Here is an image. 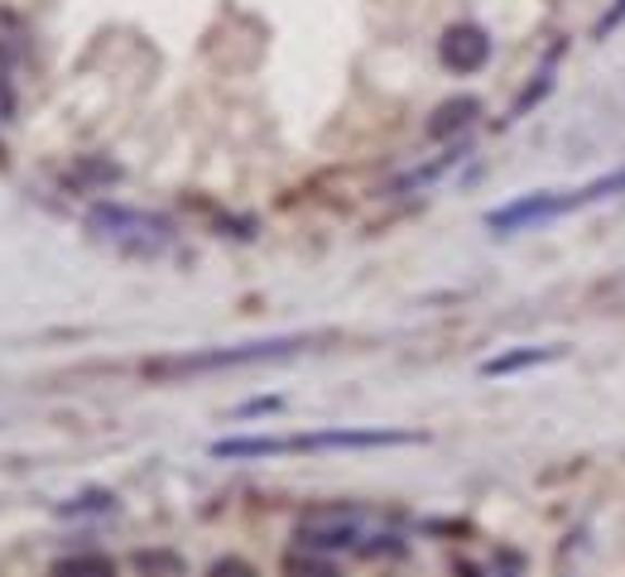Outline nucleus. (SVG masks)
I'll list each match as a JSON object with an SVG mask.
<instances>
[{
	"label": "nucleus",
	"mask_w": 625,
	"mask_h": 577,
	"mask_svg": "<svg viewBox=\"0 0 625 577\" xmlns=\"http://www.w3.org/2000/svg\"><path fill=\"white\" fill-rule=\"evenodd\" d=\"M298 544L304 549H356L361 529L352 519H328V525H298Z\"/></svg>",
	"instance_id": "obj_6"
},
{
	"label": "nucleus",
	"mask_w": 625,
	"mask_h": 577,
	"mask_svg": "<svg viewBox=\"0 0 625 577\" xmlns=\"http://www.w3.org/2000/svg\"><path fill=\"white\" fill-rule=\"evenodd\" d=\"M77 173H83V179H91V183H115V179H121V169L107 164V159H83V164H77Z\"/></svg>",
	"instance_id": "obj_10"
},
{
	"label": "nucleus",
	"mask_w": 625,
	"mask_h": 577,
	"mask_svg": "<svg viewBox=\"0 0 625 577\" xmlns=\"http://www.w3.org/2000/svg\"><path fill=\"white\" fill-rule=\"evenodd\" d=\"M568 212V193H529V198H519L511 207H495L491 217H486V226L501 231V236H511L519 226H535L543 217H559Z\"/></svg>",
	"instance_id": "obj_5"
},
{
	"label": "nucleus",
	"mask_w": 625,
	"mask_h": 577,
	"mask_svg": "<svg viewBox=\"0 0 625 577\" xmlns=\"http://www.w3.org/2000/svg\"><path fill=\"white\" fill-rule=\"evenodd\" d=\"M15 115V97H10V83H5V67H0V121Z\"/></svg>",
	"instance_id": "obj_13"
},
{
	"label": "nucleus",
	"mask_w": 625,
	"mask_h": 577,
	"mask_svg": "<svg viewBox=\"0 0 625 577\" xmlns=\"http://www.w3.org/2000/svg\"><path fill=\"white\" fill-rule=\"evenodd\" d=\"M217 573H250V563H236V558H226V563H217Z\"/></svg>",
	"instance_id": "obj_16"
},
{
	"label": "nucleus",
	"mask_w": 625,
	"mask_h": 577,
	"mask_svg": "<svg viewBox=\"0 0 625 577\" xmlns=\"http://www.w3.org/2000/svg\"><path fill=\"white\" fill-rule=\"evenodd\" d=\"M135 568H164V573H183L179 553H135Z\"/></svg>",
	"instance_id": "obj_11"
},
{
	"label": "nucleus",
	"mask_w": 625,
	"mask_h": 577,
	"mask_svg": "<svg viewBox=\"0 0 625 577\" xmlns=\"http://www.w3.org/2000/svg\"><path fill=\"white\" fill-rule=\"evenodd\" d=\"M621 20H625V0H616V10H611V15H606V20H601V25H597V39H606V34L616 29Z\"/></svg>",
	"instance_id": "obj_14"
},
{
	"label": "nucleus",
	"mask_w": 625,
	"mask_h": 577,
	"mask_svg": "<svg viewBox=\"0 0 625 577\" xmlns=\"http://www.w3.org/2000/svg\"><path fill=\"white\" fill-rule=\"evenodd\" d=\"M111 491H83L77 501H68V505H58V515H101V511H111Z\"/></svg>",
	"instance_id": "obj_9"
},
{
	"label": "nucleus",
	"mask_w": 625,
	"mask_h": 577,
	"mask_svg": "<svg viewBox=\"0 0 625 577\" xmlns=\"http://www.w3.org/2000/svg\"><path fill=\"white\" fill-rule=\"evenodd\" d=\"M477 115H481V101H477V97H453V101H443V107L433 111V121H428V135H433V140H448V135L467 131Z\"/></svg>",
	"instance_id": "obj_8"
},
{
	"label": "nucleus",
	"mask_w": 625,
	"mask_h": 577,
	"mask_svg": "<svg viewBox=\"0 0 625 577\" xmlns=\"http://www.w3.org/2000/svg\"><path fill=\"white\" fill-rule=\"evenodd\" d=\"M270 409H280V400H250V404H241V419H246V414H270Z\"/></svg>",
	"instance_id": "obj_15"
},
{
	"label": "nucleus",
	"mask_w": 625,
	"mask_h": 577,
	"mask_svg": "<svg viewBox=\"0 0 625 577\" xmlns=\"http://www.w3.org/2000/svg\"><path fill=\"white\" fill-rule=\"evenodd\" d=\"M428 443L409 429H322L298 438H217L212 457H280V453H361V447H409Z\"/></svg>",
	"instance_id": "obj_1"
},
{
	"label": "nucleus",
	"mask_w": 625,
	"mask_h": 577,
	"mask_svg": "<svg viewBox=\"0 0 625 577\" xmlns=\"http://www.w3.org/2000/svg\"><path fill=\"white\" fill-rule=\"evenodd\" d=\"M87 231L107 246L125 250V256H159V250L173 246V226L155 212H140V207H121V202H91L87 212Z\"/></svg>",
	"instance_id": "obj_2"
},
{
	"label": "nucleus",
	"mask_w": 625,
	"mask_h": 577,
	"mask_svg": "<svg viewBox=\"0 0 625 577\" xmlns=\"http://www.w3.org/2000/svg\"><path fill=\"white\" fill-rule=\"evenodd\" d=\"M438 58H443L448 73H481L486 63H491V34L481 25H453L443 29V39H438Z\"/></svg>",
	"instance_id": "obj_4"
},
{
	"label": "nucleus",
	"mask_w": 625,
	"mask_h": 577,
	"mask_svg": "<svg viewBox=\"0 0 625 577\" xmlns=\"http://www.w3.org/2000/svg\"><path fill=\"white\" fill-rule=\"evenodd\" d=\"M312 337H274V342H250V346H222V352H198V356H173L159 361L155 376H193V371H222V366H250V361H280V356L308 352Z\"/></svg>",
	"instance_id": "obj_3"
},
{
	"label": "nucleus",
	"mask_w": 625,
	"mask_h": 577,
	"mask_svg": "<svg viewBox=\"0 0 625 577\" xmlns=\"http://www.w3.org/2000/svg\"><path fill=\"white\" fill-rule=\"evenodd\" d=\"M58 568H97V573H111V558H101V553H83V558H63Z\"/></svg>",
	"instance_id": "obj_12"
},
{
	"label": "nucleus",
	"mask_w": 625,
	"mask_h": 577,
	"mask_svg": "<svg viewBox=\"0 0 625 577\" xmlns=\"http://www.w3.org/2000/svg\"><path fill=\"white\" fill-rule=\"evenodd\" d=\"M559 356H563V346H519V352H505V356L481 361V376H515V371H529V366L559 361Z\"/></svg>",
	"instance_id": "obj_7"
}]
</instances>
